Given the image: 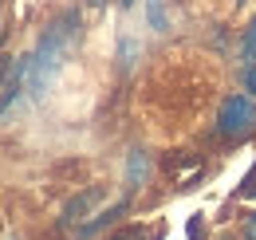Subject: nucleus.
<instances>
[{"label": "nucleus", "instance_id": "nucleus-1", "mask_svg": "<svg viewBox=\"0 0 256 240\" xmlns=\"http://www.w3.org/2000/svg\"><path fill=\"white\" fill-rule=\"evenodd\" d=\"M79 36H83V28H79V12H75V8H67L64 16H56V20L44 28L36 52L28 56V83H24V87H28L32 98H44V94H48V87L56 83V75L64 71L67 56L75 52Z\"/></svg>", "mask_w": 256, "mask_h": 240}, {"label": "nucleus", "instance_id": "nucleus-2", "mask_svg": "<svg viewBox=\"0 0 256 240\" xmlns=\"http://www.w3.org/2000/svg\"><path fill=\"white\" fill-rule=\"evenodd\" d=\"M256 130V98L252 94H228L217 114V134L228 142H240Z\"/></svg>", "mask_w": 256, "mask_h": 240}, {"label": "nucleus", "instance_id": "nucleus-3", "mask_svg": "<svg viewBox=\"0 0 256 240\" xmlns=\"http://www.w3.org/2000/svg\"><path fill=\"white\" fill-rule=\"evenodd\" d=\"M102 197H106V193H102V185L83 189L79 197H71V201H67V209H64V216H60V220H64L67 228H71V224H79V228H83V224H87V216H91V209H95Z\"/></svg>", "mask_w": 256, "mask_h": 240}, {"label": "nucleus", "instance_id": "nucleus-4", "mask_svg": "<svg viewBox=\"0 0 256 240\" xmlns=\"http://www.w3.org/2000/svg\"><path fill=\"white\" fill-rule=\"evenodd\" d=\"M146 178H150V154L130 150V158H126V189H142Z\"/></svg>", "mask_w": 256, "mask_h": 240}, {"label": "nucleus", "instance_id": "nucleus-5", "mask_svg": "<svg viewBox=\"0 0 256 240\" xmlns=\"http://www.w3.org/2000/svg\"><path fill=\"white\" fill-rule=\"evenodd\" d=\"M240 60H244V63H256V24L244 28V40H240Z\"/></svg>", "mask_w": 256, "mask_h": 240}, {"label": "nucleus", "instance_id": "nucleus-6", "mask_svg": "<svg viewBox=\"0 0 256 240\" xmlns=\"http://www.w3.org/2000/svg\"><path fill=\"white\" fill-rule=\"evenodd\" d=\"M146 16H150V28L154 32H166V12H162V0H146Z\"/></svg>", "mask_w": 256, "mask_h": 240}, {"label": "nucleus", "instance_id": "nucleus-7", "mask_svg": "<svg viewBox=\"0 0 256 240\" xmlns=\"http://www.w3.org/2000/svg\"><path fill=\"white\" fill-rule=\"evenodd\" d=\"M106 240H146V228L142 224H126V228H118L114 236H106Z\"/></svg>", "mask_w": 256, "mask_h": 240}, {"label": "nucleus", "instance_id": "nucleus-8", "mask_svg": "<svg viewBox=\"0 0 256 240\" xmlns=\"http://www.w3.org/2000/svg\"><path fill=\"white\" fill-rule=\"evenodd\" d=\"M240 83H244V90L256 94V63H244V67H240Z\"/></svg>", "mask_w": 256, "mask_h": 240}, {"label": "nucleus", "instance_id": "nucleus-9", "mask_svg": "<svg viewBox=\"0 0 256 240\" xmlns=\"http://www.w3.org/2000/svg\"><path fill=\"white\" fill-rule=\"evenodd\" d=\"M12 67H16V63L8 60V56H0V87L8 83V75H12Z\"/></svg>", "mask_w": 256, "mask_h": 240}, {"label": "nucleus", "instance_id": "nucleus-10", "mask_svg": "<svg viewBox=\"0 0 256 240\" xmlns=\"http://www.w3.org/2000/svg\"><path fill=\"white\" fill-rule=\"evenodd\" d=\"M190 240H201V216H193V220H190Z\"/></svg>", "mask_w": 256, "mask_h": 240}, {"label": "nucleus", "instance_id": "nucleus-11", "mask_svg": "<svg viewBox=\"0 0 256 240\" xmlns=\"http://www.w3.org/2000/svg\"><path fill=\"white\" fill-rule=\"evenodd\" d=\"M248 240H256V216L248 220Z\"/></svg>", "mask_w": 256, "mask_h": 240}, {"label": "nucleus", "instance_id": "nucleus-12", "mask_svg": "<svg viewBox=\"0 0 256 240\" xmlns=\"http://www.w3.org/2000/svg\"><path fill=\"white\" fill-rule=\"evenodd\" d=\"M87 4H95V8H102V0H87Z\"/></svg>", "mask_w": 256, "mask_h": 240}, {"label": "nucleus", "instance_id": "nucleus-13", "mask_svg": "<svg viewBox=\"0 0 256 240\" xmlns=\"http://www.w3.org/2000/svg\"><path fill=\"white\" fill-rule=\"evenodd\" d=\"M118 4H122V8H130V4H134V0H118Z\"/></svg>", "mask_w": 256, "mask_h": 240}, {"label": "nucleus", "instance_id": "nucleus-14", "mask_svg": "<svg viewBox=\"0 0 256 240\" xmlns=\"http://www.w3.org/2000/svg\"><path fill=\"white\" fill-rule=\"evenodd\" d=\"M0 12H4V0H0Z\"/></svg>", "mask_w": 256, "mask_h": 240}, {"label": "nucleus", "instance_id": "nucleus-15", "mask_svg": "<svg viewBox=\"0 0 256 240\" xmlns=\"http://www.w3.org/2000/svg\"><path fill=\"white\" fill-rule=\"evenodd\" d=\"M236 4H244V0H236Z\"/></svg>", "mask_w": 256, "mask_h": 240}]
</instances>
